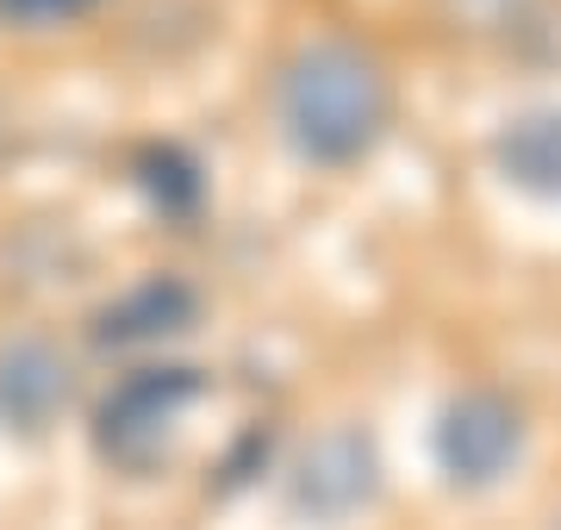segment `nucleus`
<instances>
[{
  "mask_svg": "<svg viewBox=\"0 0 561 530\" xmlns=\"http://www.w3.org/2000/svg\"><path fill=\"white\" fill-rule=\"evenodd\" d=\"M456 7H468V13H505V7H518V0H456Z\"/></svg>",
  "mask_w": 561,
  "mask_h": 530,
  "instance_id": "nucleus-10",
  "label": "nucleus"
},
{
  "mask_svg": "<svg viewBox=\"0 0 561 530\" xmlns=\"http://www.w3.org/2000/svg\"><path fill=\"white\" fill-rule=\"evenodd\" d=\"M62 406H69V362L44 337L7 344V356H0V418H7V430L38 437Z\"/></svg>",
  "mask_w": 561,
  "mask_h": 530,
  "instance_id": "nucleus-5",
  "label": "nucleus"
},
{
  "mask_svg": "<svg viewBox=\"0 0 561 530\" xmlns=\"http://www.w3.org/2000/svg\"><path fill=\"white\" fill-rule=\"evenodd\" d=\"M375 493H381V456H375V437L356 425L324 430L294 469V506L324 518V525L362 511Z\"/></svg>",
  "mask_w": 561,
  "mask_h": 530,
  "instance_id": "nucleus-4",
  "label": "nucleus"
},
{
  "mask_svg": "<svg viewBox=\"0 0 561 530\" xmlns=\"http://www.w3.org/2000/svg\"><path fill=\"white\" fill-rule=\"evenodd\" d=\"M275 113L287 143L306 163L343 169L381 143L387 119H393V94H387L381 62L368 50L331 38V44H306L300 57L280 69Z\"/></svg>",
  "mask_w": 561,
  "mask_h": 530,
  "instance_id": "nucleus-1",
  "label": "nucleus"
},
{
  "mask_svg": "<svg viewBox=\"0 0 561 530\" xmlns=\"http://www.w3.org/2000/svg\"><path fill=\"white\" fill-rule=\"evenodd\" d=\"M201 312V293L175 275H150L131 293H119L113 307L94 319V337L106 349H138V344H162V337H181Z\"/></svg>",
  "mask_w": 561,
  "mask_h": 530,
  "instance_id": "nucleus-6",
  "label": "nucleus"
},
{
  "mask_svg": "<svg viewBox=\"0 0 561 530\" xmlns=\"http://www.w3.org/2000/svg\"><path fill=\"white\" fill-rule=\"evenodd\" d=\"M201 400V375L194 368H138L101 400V449L125 469H144L162 449V437L175 430V418Z\"/></svg>",
  "mask_w": 561,
  "mask_h": 530,
  "instance_id": "nucleus-2",
  "label": "nucleus"
},
{
  "mask_svg": "<svg viewBox=\"0 0 561 530\" xmlns=\"http://www.w3.org/2000/svg\"><path fill=\"white\" fill-rule=\"evenodd\" d=\"M144 187L157 194L162 212H194L201 206V169L181 157L175 143H162V150H144Z\"/></svg>",
  "mask_w": 561,
  "mask_h": 530,
  "instance_id": "nucleus-8",
  "label": "nucleus"
},
{
  "mask_svg": "<svg viewBox=\"0 0 561 530\" xmlns=\"http://www.w3.org/2000/svg\"><path fill=\"white\" fill-rule=\"evenodd\" d=\"M524 449V418L500 393H461L449 400L437 425V469L449 474V487H493L500 474H512Z\"/></svg>",
  "mask_w": 561,
  "mask_h": 530,
  "instance_id": "nucleus-3",
  "label": "nucleus"
},
{
  "mask_svg": "<svg viewBox=\"0 0 561 530\" xmlns=\"http://www.w3.org/2000/svg\"><path fill=\"white\" fill-rule=\"evenodd\" d=\"M500 157V175L524 194H542V200H561V106H542V113H524L500 131L493 143Z\"/></svg>",
  "mask_w": 561,
  "mask_h": 530,
  "instance_id": "nucleus-7",
  "label": "nucleus"
},
{
  "mask_svg": "<svg viewBox=\"0 0 561 530\" xmlns=\"http://www.w3.org/2000/svg\"><path fill=\"white\" fill-rule=\"evenodd\" d=\"M101 0H0V13L13 25H69L81 13H94Z\"/></svg>",
  "mask_w": 561,
  "mask_h": 530,
  "instance_id": "nucleus-9",
  "label": "nucleus"
}]
</instances>
